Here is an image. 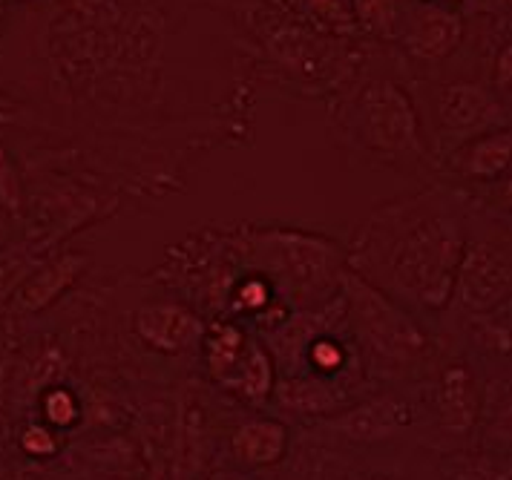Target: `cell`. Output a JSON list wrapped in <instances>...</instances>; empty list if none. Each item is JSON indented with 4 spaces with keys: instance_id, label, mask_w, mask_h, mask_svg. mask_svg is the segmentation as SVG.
<instances>
[{
    "instance_id": "obj_4",
    "label": "cell",
    "mask_w": 512,
    "mask_h": 480,
    "mask_svg": "<svg viewBox=\"0 0 512 480\" xmlns=\"http://www.w3.org/2000/svg\"><path fill=\"white\" fill-rule=\"evenodd\" d=\"M242 251L274 291L308 308L337 294L346 271V248L314 230L259 228L242 236Z\"/></svg>"
},
{
    "instance_id": "obj_22",
    "label": "cell",
    "mask_w": 512,
    "mask_h": 480,
    "mask_svg": "<svg viewBox=\"0 0 512 480\" xmlns=\"http://www.w3.org/2000/svg\"><path fill=\"white\" fill-rule=\"evenodd\" d=\"M21 449L29 458H52L58 452V437L44 423H32V426H26L24 432H21Z\"/></svg>"
},
{
    "instance_id": "obj_3",
    "label": "cell",
    "mask_w": 512,
    "mask_h": 480,
    "mask_svg": "<svg viewBox=\"0 0 512 480\" xmlns=\"http://www.w3.org/2000/svg\"><path fill=\"white\" fill-rule=\"evenodd\" d=\"M343 130L354 150L380 167L415 170L429 159L423 113L412 92L389 75L369 78L354 92L343 113Z\"/></svg>"
},
{
    "instance_id": "obj_14",
    "label": "cell",
    "mask_w": 512,
    "mask_h": 480,
    "mask_svg": "<svg viewBox=\"0 0 512 480\" xmlns=\"http://www.w3.org/2000/svg\"><path fill=\"white\" fill-rule=\"evenodd\" d=\"M274 386H277V366H274L271 351L259 340L248 337L245 351L231 371V377L222 383V389L231 391L251 406H262L274 397Z\"/></svg>"
},
{
    "instance_id": "obj_15",
    "label": "cell",
    "mask_w": 512,
    "mask_h": 480,
    "mask_svg": "<svg viewBox=\"0 0 512 480\" xmlns=\"http://www.w3.org/2000/svg\"><path fill=\"white\" fill-rule=\"evenodd\" d=\"M478 446L512 452V374L495 377L487 386H481V420Z\"/></svg>"
},
{
    "instance_id": "obj_8",
    "label": "cell",
    "mask_w": 512,
    "mask_h": 480,
    "mask_svg": "<svg viewBox=\"0 0 512 480\" xmlns=\"http://www.w3.org/2000/svg\"><path fill=\"white\" fill-rule=\"evenodd\" d=\"M420 420L418 406L397 394V391H383L372 394L360 403H349L346 409L328 414L320 420L317 435L328 437L340 446H377L389 443L403 432H409Z\"/></svg>"
},
{
    "instance_id": "obj_9",
    "label": "cell",
    "mask_w": 512,
    "mask_h": 480,
    "mask_svg": "<svg viewBox=\"0 0 512 480\" xmlns=\"http://www.w3.org/2000/svg\"><path fill=\"white\" fill-rule=\"evenodd\" d=\"M397 41L415 61L441 64L449 55H455V49L464 41V21L446 3L418 0L415 6L403 9Z\"/></svg>"
},
{
    "instance_id": "obj_24",
    "label": "cell",
    "mask_w": 512,
    "mask_h": 480,
    "mask_svg": "<svg viewBox=\"0 0 512 480\" xmlns=\"http://www.w3.org/2000/svg\"><path fill=\"white\" fill-rule=\"evenodd\" d=\"M495 187H498V210H489V213L498 219H512V170Z\"/></svg>"
},
{
    "instance_id": "obj_16",
    "label": "cell",
    "mask_w": 512,
    "mask_h": 480,
    "mask_svg": "<svg viewBox=\"0 0 512 480\" xmlns=\"http://www.w3.org/2000/svg\"><path fill=\"white\" fill-rule=\"evenodd\" d=\"M438 472L441 480H512V452L466 446L446 452Z\"/></svg>"
},
{
    "instance_id": "obj_1",
    "label": "cell",
    "mask_w": 512,
    "mask_h": 480,
    "mask_svg": "<svg viewBox=\"0 0 512 480\" xmlns=\"http://www.w3.org/2000/svg\"><path fill=\"white\" fill-rule=\"evenodd\" d=\"M472 199L455 184H426L377 205L354 230L346 268L412 311L443 314L469 236Z\"/></svg>"
},
{
    "instance_id": "obj_17",
    "label": "cell",
    "mask_w": 512,
    "mask_h": 480,
    "mask_svg": "<svg viewBox=\"0 0 512 480\" xmlns=\"http://www.w3.org/2000/svg\"><path fill=\"white\" fill-rule=\"evenodd\" d=\"M248 343V334L236 325V322L219 320L205 328V337H202V357H205V368H208L210 380L216 386H222L231 371L239 363L242 351Z\"/></svg>"
},
{
    "instance_id": "obj_18",
    "label": "cell",
    "mask_w": 512,
    "mask_h": 480,
    "mask_svg": "<svg viewBox=\"0 0 512 480\" xmlns=\"http://www.w3.org/2000/svg\"><path fill=\"white\" fill-rule=\"evenodd\" d=\"M354 26L374 38H397L403 3L400 0H349Z\"/></svg>"
},
{
    "instance_id": "obj_7",
    "label": "cell",
    "mask_w": 512,
    "mask_h": 480,
    "mask_svg": "<svg viewBox=\"0 0 512 480\" xmlns=\"http://www.w3.org/2000/svg\"><path fill=\"white\" fill-rule=\"evenodd\" d=\"M423 417L429 420L435 437L443 440L446 452L466 449L481 420V383L466 360L441 366L438 377L429 383Z\"/></svg>"
},
{
    "instance_id": "obj_12",
    "label": "cell",
    "mask_w": 512,
    "mask_h": 480,
    "mask_svg": "<svg viewBox=\"0 0 512 480\" xmlns=\"http://www.w3.org/2000/svg\"><path fill=\"white\" fill-rule=\"evenodd\" d=\"M87 259L81 253H64L58 259H52L47 265H41L38 271L26 274L21 285L12 294V311L18 314H38L49 308L55 299L61 297L78 276L84 274Z\"/></svg>"
},
{
    "instance_id": "obj_23",
    "label": "cell",
    "mask_w": 512,
    "mask_h": 480,
    "mask_svg": "<svg viewBox=\"0 0 512 480\" xmlns=\"http://www.w3.org/2000/svg\"><path fill=\"white\" fill-rule=\"evenodd\" d=\"M18 196H21V190L15 182V170L9 167V159L0 147V202L6 207H18Z\"/></svg>"
},
{
    "instance_id": "obj_27",
    "label": "cell",
    "mask_w": 512,
    "mask_h": 480,
    "mask_svg": "<svg viewBox=\"0 0 512 480\" xmlns=\"http://www.w3.org/2000/svg\"><path fill=\"white\" fill-rule=\"evenodd\" d=\"M504 3H507V6H510V9H512V0H504Z\"/></svg>"
},
{
    "instance_id": "obj_10",
    "label": "cell",
    "mask_w": 512,
    "mask_h": 480,
    "mask_svg": "<svg viewBox=\"0 0 512 480\" xmlns=\"http://www.w3.org/2000/svg\"><path fill=\"white\" fill-rule=\"evenodd\" d=\"M205 328L208 325L199 311L173 299L144 302L133 314V334L139 337L141 345L167 357H179L196 348L205 337Z\"/></svg>"
},
{
    "instance_id": "obj_19",
    "label": "cell",
    "mask_w": 512,
    "mask_h": 480,
    "mask_svg": "<svg viewBox=\"0 0 512 480\" xmlns=\"http://www.w3.org/2000/svg\"><path fill=\"white\" fill-rule=\"evenodd\" d=\"M303 6L305 18L323 26L334 35H346V32H354V15H351L349 0H300Z\"/></svg>"
},
{
    "instance_id": "obj_2",
    "label": "cell",
    "mask_w": 512,
    "mask_h": 480,
    "mask_svg": "<svg viewBox=\"0 0 512 480\" xmlns=\"http://www.w3.org/2000/svg\"><path fill=\"white\" fill-rule=\"evenodd\" d=\"M340 294L346 299V325L366 371L400 377L418 371L435 357L432 334L423 328L412 308L380 291L351 268L340 276Z\"/></svg>"
},
{
    "instance_id": "obj_26",
    "label": "cell",
    "mask_w": 512,
    "mask_h": 480,
    "mask_svg": "<svg viewBox=\"0 0 512 480\" xmlns=\"http://www.w3.org/2000/svg\"><path fill=\"white\" fill-rule=\"evenodd\" d=\"M429 3H446V6H452V3H458V0H429Z\"/></svg>"
},
{
    "instance_id": "obj_5",
    "label": "cell",
    "mask_w": 512,
    "mask_h": 480,
    "mask_svg": "<svg viewBox=\"0 0 512 480\" xmlns=\"http://www.w3.org/2000/svg\"><path fill=\"white\" fill-rule=\"evenodd\" d=\"M507 302H512V225L472 202L469 236L449 308L469 320Z\"/></svg>"
},
{
    "instance_id": "obj_28",
    "label": "cell",
    "mask_w": 512,
    "mask_h": 480,
    "mask_svg": "<svg viewBox=\"0 0 512 480\" xmlns=\"http://www.w3.org/2000/svg\"><path fill=\"white\" fill-rule=\"evenodd\" d=\"M372 480H380V478H372Z\"/></svg>"
},
{
    "instance_id": "obj_13",
    "label": "cell",
    "mask_w": 512,
    "mask_h": 480,
    "mask_svg": "<svg viewBox=\"0 0 512 480\" xmlns=\"http://www.w3.org/2000/svg\"><path fill=\"white\" fill-rule=\"evenodd\" d=\"M288 426L274 417H254L245 420L231 435V455L236 463L248 469L277 466L288 455Z\"/></svg>"
},
{
    "instance_id": "obj_6",
    "label": "cell",
    "mask_w": 512,
    "mask_h": 480,
    "mask_svg": "<svg viewBox=\"0 0 512 480\" xmlns=\"http://www.w3.org/2000/svg\"><path fill=\"white\" fill-rule=\"evenodd\" d=\"M507 115L510 107L492 92L489 84L469 78L446 81L432 92L426 141H432V150L446 159L469 138L507 127Z\"/></svg>"
},
{
    "instance_id": "obj_20",
    "label": "cell",
    "mask_w": 512,
    "mask_h": 480,
    "mask_svg": "<svg viewBox=\"0 0 512 480\" xmlns=\"http://www.w3.org/2000/svg\"><path fill=\"white\" fill-rule=\"evenodd\" d=\"M41 412L47 417L49 426H55V429H70V426L78 423V417H81V406H78V400H75V394H72L70 389L55 386V389H49L47 394H44Z\"/></svg>"
},
{
    "instance_id": "obj_25",
    "label": "cell",
    "mask_w": 512,
    "mask_h": 480,
    "mask_svg": "<svg viewBox=\"0 0 512 480\" xmlns=\"http://www.w3.org/2000/svg\"><path fill=\"white\" fill-rule=\"evenodd\" d=\"M26 276L24 265H9V268H0V299L15 294V288L21 285V279Z\"/></svg>"
},
{
    "instance_id": "obj_11",
    "label": "cell",
    "mask_w": 512,
    "mask_h": 480,
    "mask_svg": "<svg viewBox=\"0 0 512 480\" xmlns=\"http://www.w3.org/2000/svg\"><path fill=\"white\" fill-rule=\"evenodd\" d=\"M443 161L461 184H498L512 170V124L469 138Z\"/></svg>"
},
{
    "instance_id": "obj_21",
    "label": "cell",
    "mask_w": 512,
    "mask_h": 480,
    "mask_svg": "<svg viewBox=\"0 0 512 480\" xmlns=\"http://www.w3.org/2000/svg\"><path fill=\"white\" fill-rule=\"evenodd\" d=\"M489 87L492 92L512 107V41L501 46L495 52V61H492V75H489Z\"/></svg>"
}]
</instances>
